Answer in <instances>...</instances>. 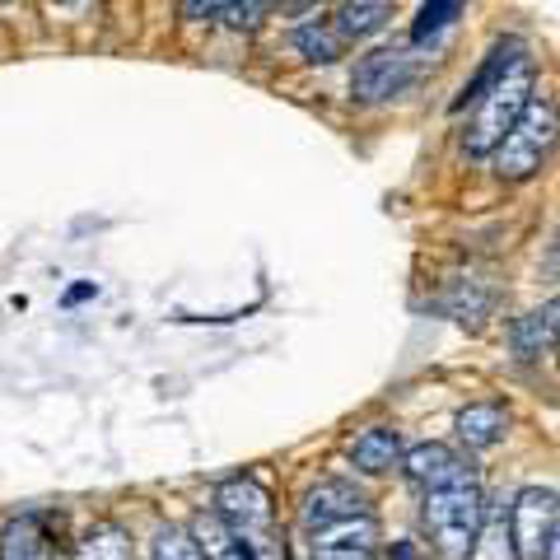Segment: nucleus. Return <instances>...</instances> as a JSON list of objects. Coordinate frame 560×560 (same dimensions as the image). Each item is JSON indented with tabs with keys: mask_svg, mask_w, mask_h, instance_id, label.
<instances>
[{
	"mask_svg": "<svg viewBox=\"0 0 560 560\" xmlns=\"http://www.w3.org/2000/svg\"><path fill=\"white\" fill-rule=\"evenodd\" d=\"M481 518H486V490L477 477L434 486L420 500V528H425L440 560H467L471 541L481 533Z\"/></svg>",
	"mask_w": 560,
	"mask_h": 560,
	"instance_id": "nucleus-1",
	"label": "nucleus"
},
{
	"mask_svg": "<svg viewBox=\"0 0 560 560\" xmlns=\"http://www.w3.org/2000/svg\"><path fill=\"white\" fill-rule=\"evenodd\" d=\"M533 98H537V66H533V57H518L477 103H471L463 150L471 154V160H490V154L500 150V140L514 131V121L523 117V108H528Z\"/></svg>",
	"mask_w": 560,
	"mask_h": 560,
	"instance_id": "nucleus-2",
	"label": "nucleus"
},
{
	"mask_svg": "<svg viewBox=\"0 0 560 560\" xmlns=\"http://www.w3.org/2000/svg\"><path fill=\"white\" fill-rule=\"evenodd\" d=\"M556 145H560V108H556V98L537 94L528 108H523V117L514 121V131L500 140V150L490 154L495 178L500 183H528V178H537Z\"/></svg>",
	"mask_w": 560,
	"mask_h": 560,
	"instance_id": "nucleus-3",
	"label": "nucleus"
},
{
	"mask_svg": "<svg viewBox=\"0 0 560 560\" xmlns=\"http://www.w3.org/2000/svg\"><path fill=\"white\" fill-rule=\"evenodd\" d=\"M210 514H215L224 528L234 537H243L248 547H267L271 541V528H276V510H271V495L267 486L257 477H230L215 486V495H210Z\"/></svg>",
	"mask_w": 560,
	"mask_h": 560,
	"instance_id": "nucleus-4",
	"label": "nucleus"
},
{
	"mask_svg": "<svg viewBox=\"0 0 560 560\" xmlns=\"http://www.w3.org/2000/svg\"><path fill=\"white\" fill-rule=\"evenodd\" d=\"M416 80V61L401 47H374L355 61V75H350V94L355 103H388L397 98L407 84Z\"/></svg>",
	"mask_w": 560,
	"mask_h": 560,
	"instance_id": "nucleus-5",
	"label": "nucleus"
},
{
	"mask_svg": "<svg viewBox=\"0 0 560 560\" xmlns=\"http://www.w3.org/2000/svg\"><path fill=\"white\" fill-rule=\"evenodd\" d=\"M560 523V495L551 486H523L514 495V541L518 560H541Z\"/></svg>",
	"mask_w": 560,
	"mask_h": 560,
	"instance_id": "nucleus-6",
	"label": "nucleus"
},
{
	"mask_svg": "<svg viewBox=\"0 0 560 560\" xmlns=\"http://www.w3.org/2000/svg\"><path fill=\"white\" fill-rule=\"evenodd\" d=\"M355 514H370V495H364V490H355L350 481H341V477H327V481H318V486H308L304 500H300V528H304V533L331 528V523L355 518Z\"/></svg>",
	"mask_w": 560,
	"mask_h": 560,
	"instance_id": "nucleus-7",
	"label": "nucleus"
},
{
	"mask_svg": "<svg viewBox=\"0 0 560 560\" xmlns=\"http://www.w3.org/2000/svg\"><path fill=\"white\" fill-rule=\"evenodd\" d=\"M378 518L374 514H355L341 518L331 528L308 533V556L313 560H374L378 556Z\"/></svg>",
	"mask_w": 560,
	"mask_h": 560,
	"instance_id": "nucleus-8",
	"label": "nucleus"
},
{
	"mask_svg": "<svg viewBox=\"0 0 560 560\" xmlns=\"http://www.w3.org/2000/svg\"><path fill=\"white\" fill-rule=\"evenodd\" d=\"M401 471H407V481L420 486V490H434V486H448V481H463V477H477L471 463L463 453H453L448 444H416L401 453Z\"/></svg>",
	"mask_w": 560,
	"mask_h": 560,
	"instance_id": "nucleus-9",
	"label": "nucleus"
},
{
	"mask_svg": "<svg viewBox=\"0 0 560 560\" xmlns=\"http://www.w3.org/2000/svg\"><path fill=\"white\" fill-rule=\"evenodd\" d=\"M467 560H518V541H514V500H486V518L481 533L471 541Z\"/></svg>",
	"mask_w": 560,
	"mask_h": 560,
	"instance_id": "nucleus-10",
	"label": "nucleus"
},
{
	"mask_svg": "<svg viewBox=\"0 0 560 560\" xmlns=\"http://www.w3.org/2000/svg\"><path fill=\"white\" fill-rule=\"evenodd\" d=\"M401 434L393 425H370L360 430L355 440H350V463H355V471H364V477H383V471L401 467Z\"/></svg>",
	"mask_w": 560,
	"mask_h": 560,
	"instance_id": "nucleus-11",
	"label": "nucleus"
},
{
	"mask_svg": "<svg viewBox=\"0 0 560 560\" xmlns=\"http://www.w3.org/2000/svg\"><path fill=\"white\" fill-rule=\"evenodd\" d=\"M504 434H510V411L500 401H471V407L458 411V440L463 448L481 453V448H495Z\"/></svg>",
	"mask_w": 560,
	"mask_h": 560,
	"instance_id": "nucleus-12",
	"label": "nucleus"
},
{
	"mask_svg": "<svg viewBox=\"0 0 560 560\" xmlns=\"http://www.w3.org/2000/svg\"><path fill=\"white\" fill-rule=\"evenodd\" d=\"M518 57H528V43H523V38H514V33H510V38H500L495 47L486 51V61L477 66V75H471V80L463 84V90H458V98H453V113L471 108V103H477V98H481V94L490 90V84H495V80H500L504 70H510Z\"/></svg>",
	"mask_w": 560,
	"mask_h": 560,
	"instance_id": "nucleus-13",
	"label": "nucleus"
},
{
	"mask_svg": "<svg viewBox=\"0 0 560 560\" xmlns=\"http://www.w3.org/2000/svg\"><path fill=\"white\" fill-rule=\"evenodd\" d=\"M0 560H57L38 514H20L0 528Z\"/></svg>",
	"mask_w": 560,
	"mask_h": 560,
	"instance_id": "nucleus-14",
	"label": "nucleus"
},
{
	"mask_svg": "<svg viewBox=\"0 0 560 560\" xmlns=\"http://www.w3.org/2000/svg\"><path fill=\"white\" fill-rule=\"evenodd\" d=\"M393 20V0H341L337 14H331V24L341 28L346 43H364L374 38V33H383Z\"/></svg>",
	"mask_w": 560,
	"mask_h": 560,
	"instance_id": "nucleus-15",
	"label": "nucleus"
},
{
	"mask_svg": "<svg viewBox=\"0 0 560 560\" xmlns=\"http://www.w3.org/2000/svg\"><path fill=\"white\" fill-rule=\"evenodd\" d=\"M290 43H294V51H300L304 61H313V66H331L341 57V51L350 47L346 38H341V28L331 24V20H304L300 28L290 33Z\"/></svg>",
	"mask_w": 560,
	"mask_h": 560,
	"instance_id": "nucleus-16",
	"label": "nucleus"
},
{
	"mask_svg": "<svg viewBox=\"0 0 560 560\" xmlns=\"http://www.w3.org/2000/svg\"><path fill=\"white\" fill-rule=\"evenodd\" d=\"M70 560H136L131 533L121 528V523H94V528L75 541Z\"/></svg>",
	"mask_w": 560,
	"mask_h": 560,
	"instance_id": "nucleus-17",
	"label": "nucleus"
},
{
	"mask_svg": "<svg viewBox=\"0 0 560 560\" xmlns=\"http://www.w3.org/2000/svg\"><path fill=\"white\" fill-rule=\"evenodd\" d=\"M490 304H495V290H490L486 280H453L440 300V308L458 323H481L490 313Z\"/></svg>",
	"mask_w": 560,
	"mask_h": 560,
	"instance_id": "nucleus-18",
	"label": "nucleus"
},
{
	"mask_svg": "<svg viewBox=\"0 0 560 560\" xmlns=\"http://www.w3.org/2000/svg\"><path fill=\"white\" fill-rule=\"evenodd\" d=\"M191 533H197L206 560H257V547H248L243 537H234L215 514H201L191 523Z\"/></svg>",
	"mask_w": 560,
	"mask_h": 560,
	"instance_id": "nucleus-19",
	"label": "nucleus"
},
{
	"mask_svg": "<svg viewBox=\"0 0 560 560\" xmlns=\"http://www.w3.org/2000/svg\"><path fill=\"white\" fill-rule=\"evenodd\" d=\"M510 346L518 360H541L547 350H556V337H551V323H547V308H533L523 313V318H514L510 327Z\"/></svg>",
	"mask_w": 560,
	"mask_h": 560,
	"instance_id": "nucleus-20",
	"label": "nucleus"
},
{
	"mask_svg": "<svg viewBox=\"0 0 560 560\" xmlns=\"http://www.w3.org/2000/svg\"><path fill=\"white\" fill-rule=\"evenodd\" d=\"M463 5H467V0H425L420 14H416V24H411V43L425 47V43L440 38V33H448L453 20L463 14Z\"/></svg>",
	"mask_w": 560,
	"mask_h": 560,
	"instance_id": "nucleus-21",
	"label": "nucleus"
},
{
	"mask_svg": "<svg viewBox=\"0 0 560 560\" xmlns=\"http://www.w3.org/2000/svg\"><path fill=\"white\" fill-rule=\"evenodd\" d=\"M150 547H154V560H206L197 533H191V528H178V523H164V528L154 533Z\"/></svg>",
	"mask_w": 560,
	"mask_h": 560,
	"instance_id": "nucleus-22",
	"label": "nucleus"
},
{
	"mask_svg": "<svg viewBox=\"0 0 560 560\" xmlns=\"http://www.w3.org/2000/svg\"><path fill=\"white\" fill-rule=\"evenodd\" d=\"M261 14H267L261 0H230V10H224V24H230L234 33H253L261 24Z\"/></svg>",
	"mask_w": 560,
	"mask_h": 560,
	"instance_id": "nucleus-23",
	"label": "nucleus"
},
{
	"mask_svg": "<svg viewBox=\"0 0 560 560\" xmlns=\"http://www.w3.org/2000/svg\"><path fill=\"white\" fill-rule=\"evenodd\" d=\"M183 20L187 24H215L224 20V10H230V0H183Z\"/></svg>",
	"mask_w": 560,
	"mask_h": 560,
	"instance_id": "nucleus-24",
	"label": "nucleus"
},
{
	"mask_svg": "<svg viewBox=\"0 0 560 560\" xmlns=\"http://www.w3.org/2000/svg\"><path fill=\"white\" fill-rule=\"evenodd\" d=\"M541 308H547V323H551V337H556V350H560V294H556V300H551V304H541Z\"/></svg>",
	"mask_w": 560,
	"mask_h": 560,
	"instance_id": "nucleus-25",
	"label": "nucleus"
},
{
	"mask_svg": "<svg viewBox=\"0 0 560 560\" xmlns=\"http://www.w3.org/2000/svg\"><path fill=\"white\" fill-rule=\"evenodd\" d=\"M541 560H560V523H556V533L547 541V556H541Z\"/></svg>",
	"mask_w": 560,
	"mask_h": 560,
	"instance_id": "nucleus-26",
	"label": "nucleus"
},
{
	"mask_svg": "<svg viewBox=\"0 0 560 560\" xmlns=\"http://www.w3.org/2000/svg\"><path fill=\"white\" fill-rule=\"evenodd\" d=\"M551 261L560 267V224H556V243H551Z\"/></svg>",
	"mask_w": 560,
	"mask_h": 560,
	"instance_id": "nucleus-27",
	"label": "nucleus"
},
{
	"mask_svg": "<svg viewBox=\"0 0 560 560\" xmlns=\"http://www.w3.org/2000/svg\"><path fill=\"white\" fill-rule=\"evenodd\" d=\"M300 5H327V0H300Z\"/></svg>",
	"mask_w": 560,
	"mask_h": 560,
	"instance_id": "nucleus-28",
	"label": "nucleus"
},
{
	"mask_svg": "<svg viewBox=\"0 0 560 560\" xmlns=\"http://www.w3.org/2000/svg\"><path fill=\"white\" fill-rule=\"evenodd\" d=\"M47 5H70V0H47Z\"/></svg>",
	"mask_w": 560,
	"mask_h": 560,
	"instance_id": "nucleus-29",
	"label": "nucleus"
},
{
	"mask_svg": "<svg viewBox=\"0 0 560 560\" xmlns=\"http://www.w3.org/2000/svg\"><path fill=\"white\" fill-rule=\"evenodd\" d=\"M0 5H10V0H0Z\"/></svg>",
	"mask_w": 560,
	"mask_h": 560,
	"instance_id": "nucleus-30",
	"label": "nucleus"
}]
</instances>
